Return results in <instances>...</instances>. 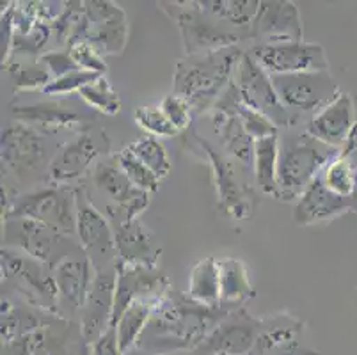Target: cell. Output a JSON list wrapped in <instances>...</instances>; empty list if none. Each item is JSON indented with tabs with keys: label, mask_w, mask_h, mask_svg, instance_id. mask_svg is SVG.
Returning a JSON list of instances; mask_svg holds the SVG:
<instances>
[{
	"label": "cell",
	"mask_w": 357,
	"mask_h": 355,
	"mask_svg": "<svg viewBox=\"0 0 357 355\" xmlns=\"http://www.w3.org/2000/svg\"><path fill=\"white\" fill-rule=\"evenodd\" d=\"M50 272L54 275L61 302L68 304L71 309L82 311L96 275L95 266L89 262L82 247L71 250L64 258H61L52 266Z\"/></svg>",
	"instance_id": "cell-20"
},
{
	"label": "cell",
	"mask_w": 357,
	"mask_h": 355,
	"mask_svg": "<svg viewBox=\"0 0 357 355\" xmlns=\"http://www.w3.org/2000/svg\"><path fill=\"white\" fill-rule=\"evenodd\" d=\"M40 63L47 68L52 80L64 77V75L71 73V71L80 70V68L77 66V63L73 61V57H71L70 50L47 52V54H43L40 57Z\"/></svg>",
	"instance_id": "cell-40"
},
{
	"label": "cell",
	"mask_w": 357,
	"mask_h": 355,
	"mask_svg": "<svg viewBox=\"0 0 357 355\" xmlns=\"http://www.w3.org/2000/svg\"><path fill=\"white\" fill-rule=\"evenodd\" d=\"M259 327L261 320L245 309H233L187 355H248L258 340Z\"/></svg>",
	"instance_id": "cell-13"
},
{
	"label": "cell",
	"mask_w": 357,
	"mask_h": 355,
	"mask_svg": "<svg viewBox=\"0 0 357 355\" xmlns=\"http://www.w3.org/2000/svg\"><path fill=\"white\" fill-rule=\"evenodd\" d=\"M187 297L201 308L222 309L220 308L219 259L208 256L194 263L189 272Z\"/></svg>",
	"instance_id": "cell-27"
},
{
	"label": "cell",
	"mask_w": 357,
	"mask_h": 355,
	"mask_svg": "<svg viewBox=\"0 0 357 355\" xmlns=\"http://www.w3.org/2000/svg\"><path fill=\"white\" fill-rule=\"evenodd\" d=\"M118 259L128 265L157 270L162 258V246L151 231L139 219L125 224H114Z\"/></svg>",
	"instance_id": "cell-23"
},
{
	"label": "cell",
	"mask_w": 357,
	"mask_h": 355,
	"mask_svg": "<svg viewBox=\"0 0 357 355\" xmlns=\"http://www.w3.org/2000/svg\"><path fill=\"white\" fill-rule=\"evenodd\" d=\"M47 133L24 123H9L2 130V172L25 178L34 174L48 156Z\"/></svg>",
	"instance_id": "cell-14"
},
{
	"label": "cell",
	"mask_w": 357,
	"mask_h": 355,
	"mask_svg": "<svg viewBox=\"0 0 357 355\" xmlns=\"http://www.w3.org/2000/svg\"><path fill=\"white\" fill-rule=\"evenodd\" d=\"M70 50L71 57L77 63V66L80 70L86 71H93V73L98 75H105L107 71V64L103 61L102 55L95 50V48L91 47L87 41H79V43H73L71 47H68Z\"/></svg>",
	"instance_id": "cell-39"
},
{
	"label": "cell",
	"mask_w": 357,
	"mask_h": 355,
	"mask_svg": "<svg viewBox=\"0 0 357 355\" xmlns=\"http://www.w3.org/2000/svg\"><path fill=\"white\" fill-rule=\"evenodd\" d=\"M242 52L238 47H229L208 54L185 55L174 68V94L185 98L196 114L210 112L231 84Z\"/></svg>",
	"instance_id": "cell-1"
},
{
	"label": "cell",
	"mask_w": 357,
	"mask_h": 355,
	"mask_svg": "<svg viewBox=\"0 0 357 355\" xmlns=\"http://www.w3.org/2000/svg\"><path fill=\"white\" fill-rule=\"evenodd\" d=\"M162 297H164V295H162ZM162 297L139 299V301L132 302L130 308L121 315V318L116 322L114 327L116 332H118L119 348H121L123 355H128L130 352L137 347L142 334H144L149 322H151L155 309L160 304Z\"/></svg>",
	"instance_id": "cell-28"
},
{
	"label": "cell",
	"mask_w": 357,
	"mask_h": 355,
	"mask_svg": "<svg viewBox=\"0 0 357 355\" xmlns=\"http://www.w3.org/2000/svg\"><path fill=\"white\" fill-rule=\"evenodd\" d=\"M342 155V149L317 141L306 132L281 141L278 162V183L274 197L283 203H297L327 164Z\"/></svg>",
	"instance_id": "cell-2"
},
{
	"label": "cell",
	"mask_w": 357,
	"mask_h": 355,
	"mask_svg": "<svg viewBox=\"0 0 357 355\" xmlns=\"http://www.w3.org/2000/svg\"><path fill=\"white\" fill-rule=\"evenodd\" d=\"M281 149V137L272 135L255 142V171L256 185L263 194L274 195L278 183V162Z\"/></svg>",
	"instance_id": "cell-29"
},
{
	"label": "cell",
	"mask_w": 357,
	"mask_h": 355,
	"mask_svg": "<svg viewBox=\"0 0 357 355\" xmlns=\"http://www.w3.org/2000/svg\"><path fill=\"white\" fill-rule=\"evenodd\" d=\"M158 8L173 20L181 32V43L187 55L208 54L222 48L236 47L243 39H251L249 32L238 31L210 15L197 2H162Z\"/></svg>",
	"instance_id": "cell-5"
},
{
	"label": "cell",
	"mask_w": 357,
	"mask_h": 355,
	"mask_svg": "<svg viewBox=\"0 0 357 355\" xmlns=\"http://www.w3.org/2000/svg\"><path fill=\"white\" fill-rule=\"evenodd\" d=\"M126 148L134 153L149 171H153L160 180L167 178L171 169H173L171 158H169L164 144L158 141L157 137L142 135L139 137L137 141H134L132 144L126 146Z\"/></svg>",
	"instance_id": "cell-33"
},
{
	"label": "cell",
	"mask_w": 357,
	"mask_h": 355,
	"mask_svg": "<svg viewBox=\"0 0 357 355\" xmlns=\"http://www.w3.org/2000/svg\"><path fill=\"white\" fill-rule=\"evenodd\" d=\"M112 156H114V160L118 162L119 167L123 169V172L128 176V180L135 187L144 192H149V194H153V192L158 190L162 181L160 178L153 171H149L128 148H123L121 151L112 153Z\"/></svg>",
	"instance_id": "cell-34"
},
{
	"label": "cell",
	"mask_w": 357,
	"mask_h": 355,
	"mask_svg": "<svg viewBox=\"0 0 357 355\" xmlns=\"http://www.w3.org/2000/svg\"><path fill=\"white\" fill-rule=\"evenodd\" d=\"M213 132L220 146L229 158L245 169H252L255 164V139L248 133L242 119L233 110L215 105L210 110Z\"/></svg>",
	"instance_id": "cell-24"
},
{
	"label": "cell",
	"mask_w": 357,
	"mask_h": 355,
	"mask_svg": "<svg viewBox=\"0 0 357 355\" xmlns=\"http://www.w3.org/2000/svg\"><path fill=\"white\" fill-rule=\"evenodd\" d=\"M233 86L238 96L251 109L267 116L278 128L294 125L295 119L279 100L271 73L256 63L249 52H242L233 71Z\"/></svg>",
	"instance_id": "cell-7"
},
{
	"label": "cell",
	"mask_w": 357,
	"mask_h": 355,
	"mask_svg": "<svg viewBox=\"0 0 357 355\" xmlns=\"http://www.w3.org/2000/svg\"><path fill=\"white\" fill-rule=\"evenodd\" d=\"M248 52L271 75L329 71L331 66L322 45L306 43V41L255 43Z\"/></svg>",
	"instance_id": "cell-10"
},
{
	"label": "cell",
	"mask_w": 357,
	"mask_h": 355,
	"mask_svg": "<svg viewBox=\"0 0 357 355\" xmlns=\"http://www.w3.org/2000/svg\"><path fill=\"white\" fill-rule=\"evenodd\" d=\"M79 96L82 98L87 107L98 110L105 116H116V114L121 112V98L105 75H100L93 82L82 87Z\"/></svg>",
	"instance_id": "cell-32"
},
{
	"label": "cell",
	"mask_w": 357,
	"mask_h": 355,
	"mask_svg": "<svg viewBox=\"0 0 357 355\" xmlns=\"http://www.w3.org/2000/svg\"><path fill=\"white\" fill-rule=\"evenodd\" d=\"M185 139H187V148L196 151L201 158L204 156V160L208 162L210 169H212L219 210L238 222L251 219L256 204H258V194L245 180V174H243L245 167L236 164L226 153L217 151L208 141L201 139L192 128H190V137L185 135Z\"/></svg>",
	"instance_id": "cell-3"
},
{
	"label": "cell",
	"mask_w": 357,
	"mask_h": 355,
	"mask_svg": "<svg viewBox=\"0 0 357 355\" xmlns=\"http://www.w3.org/2000/svg\"><path fill=\"white\" fill-rule=\"evenodd\" d=\"M306 324L290 312L261 318L258 340L248 355H320L301 341Z\"/></svg>",
	"instance_id": "cell-18"
},
{
	"label": "cell",
	"mask_w": 357,
	"mask_h": 355,
	"mask_svg": "<svg viewBox=\"0 0 357 355\" xmlns=\"http://www.w3.org/2000/svg\"><path fill=\"white\" fill-rule=\"evenodd\" d=\"M2 233H4L2 234V247L20 250L36 262L48 263V270L66 256V254L59 252V249L61 246H64V242L71 239V236L52 229L38 220L25 219V217L6 219Z\"/></svg>",
	"instance_id": "cell-12"
},
{
	"label": "cell",
	"mask_w": 357,
	"mask_h": 355,
	"mask_svg": "<svg viewBox=\"0 0 357 355\" xmlns=\"http://www.w3.org/2000/svg\"><path fill=\"white\" fill-rule=\"evenodd\" d=\"M303 16L291 0H261L251 25V39L256 43L304 41Z\"/></svg>",
	"instance_id": "cell-17"
},
{
	"label": "cell",
	"mask_w": 357,
	"mask_h": 355,
	"mask_svg": "<svg viewBox=\"0 0 357 355\" xmlns=\"http://www.w3.org/2000/svg\"><path fill=\"white\" fill-rule=\"evenodd\" d=\"M109 149L110 141L103 130H82L52 156L48 176L54 185H68L82 178L93 165L102 160L103 155H109Z\"/></svg>",
	"instance_id": "cell-11"
},
{
	"label": "cell",
	"mask_w": 357,
	"mask_h": 355,
	"mask_svg": "<svg viewBox=\"0 0 357 355\" xmlns=\"http://www.w3.org/2000/svg\"><path fill=\"white\" fill-rule=\"evenodd\" d=\"M98 73H93V71H86V70H77L71 71V73L64 75L61 78H55L48 84L47 87L43 89V93L47 96H66V94L71 93H80L82 87H86L87 84H91L95 78H98Z\"/></svg>",
	"instance_id": "cell-38"
},
{
	"label": "cell",
	"mask_w": 357,
	"mask_h": 355,
	"mask_svg": "<svg viewBox=\"0 0 357 355\" xmlns=\"http://www.w3.org/2000/svg\"><path fill=\"white\" fill-rule=\"evenodd\" d=\"M116 281H118L116 265L96 272L86 305L82 308V322H80V336L86 345L96 343L112 327Z\"/></svg>",
	"instance_id": "cell-16"
},
{
	"label": "cell",
	"mask_w": 357,
	"mask_h": 355,
	"mask_svg": "<svg viewBox=\"0 0 357 355\" xmlns=\"http://www.w3.org/2000/svg\"><path fill=\"white\" fill-rule=\"evenodd\" d=\"M271 77L279 100L294 116V119H297L298 114L314 116L342 94L331 71L271 75Z\"/></svg>",
	"instance_id": "cell-6"
},
{
	"label": "cell",
	"mask_w": 357,
	"mask_h": 355,
	"mask_svg": "<svg viewBox=\"0 0 357 355\" xmlns=\"http://www.w3.org/2000/svg\"><path fill=\"white\" fill-rule=\"evenodd\" d=\"M38 220L66 236L77 234V190L70 185L32 190L11 197V192L2 185V219Z\"/></svg>",
	"instance_id": "cell-4"
},
{
	"label": "cell",
	"mask_w": 357,
	"mask_h": 355,
	"mask_svg": "<svg viewBox=\"0 0 357 355\" xmlns=\"http://www.w3.org/2000/svg\"><path fill=\"white\" fill-rule=\"evenodd\" d=\"M2 70L11 73L16 91H43L52 82L50 73L40 61H38V64H32V66L15 64V66H2Z\"/></svg>",
	"instance_id": "cell-35"
},
{
	"label": "cell",
	"mask_w": 357,
	"mask_h": 355,
	"mask_svg": "<svg viewBox=\"0 0 357 355\" xmlns=\"http://www.w3.org/2000/svg\"><path fill=\"white\" fill-rule=\"evenodd\" d=\"M15 121L34 126L40 132H57L61 128H82L84 117L77 110L59 102H38L32 105H16L11 109Z\"/></svg>",
	"instance_id": "cell-25"
},
{
	"label": "cell",
	"mask_w": 357,
	"mask_h": 355,
	"mask_svg": "<svg viewBox=\"0 0 357 355\" xmlns=\"http://www.w3.org/2000/svg\"><path fill=\"white\" fill-rule=\"evenodd\" d=\"M210 15L219 18L224 24L231 25L238 31L249 32L259 11V0H199Z\"/></svg>",
	"instance_id": "cell-30"
},
{
	"label": "cell",
	"mask_w": 357,
	"mask_h": 355,
	"mask_svg": "<svg viewBox=\"0 0 357 355\" xmlns=\"http://www.w3.org/2000/svg\"><path fill=\"white\" fill-rule=\"evenodd\" d=\"M220 308L226 311L242 308L256 297V292L249 279L248 265L238 258H220Z\"/></svg>",
	"instance_id": "cell-26"
},
{
	"label": "cell",
	"mask_w": 357,
	"mask_h": 355,
	"mask_svg": "<svg viewBox=\"0 0 357 355\" xmlns=\"http://www.w3.org/2000/svg\"><path fill=\"white\" fill-rule=\"evenodd\" d=\"M357 110L354 96L342 93L331 105L311 116L306 133L317 141L333 148L343 149L356 126Z\"/></svg>",
	"instance_id": "cell-21"
},
{
	"label": "cell",
	"mask_w": 357,
	"mask_h": 355,
	"mask_svg": "<svg viewBox=\"0 0 357 355\" xmlns=\"http://www.w3.org/2000/svg\"><path fill=\"white\" fill-rule=\"evenodd\" d=\"M77 190V239L96 272L118 263L114 227L93 204L82 185Z\"/></svg>",
	"instance_id": "cell-9"
},
{
	"label": "cell",
	"mask_w": 357,
	"mask_h": 355,
	"mask_svg": "<svg viewBox=\"0 0 357 355\" xmlns=\"http://www.w3.org/2000/svg\"><path fill=\"white\" fill-rule=\"evenodd\" d=\"M162 112L165 114L171 125L178 130L180 133H185L192 126V107L185 98L178 96V94H167L160 103Z\"/></svg>",
	"instance_id": "cell-37"
},
{
	"label": "cell",
	"mask_w": 357,
	"mask_h": 355,
	"mask_svg": "<svg viewBox=\"0 0 357 355\" xmlns=\"http://www.w3.org/2000/svg\"><path fill=\"white\" fill-rule=\"evenodd\" d=\"M118 281H116V302L112 325L121 318L123 312L130 308V304L139 299L162 297L169 292V281L164 273L146 266L128 265V263H116Z\"/></svg>",
	"instance_id": "cell-19"
},
{
	"label": "cell",
	"mask_w": 357,
	"mask_h": 355,
	"mask_svg": "<svg viewBox=\"0 0 357 355\" xmlns=\"http://www.w3.org/2000/svg\"><path fill=\"white\" fill-rule=\"evenodd\" d=\"M82 355H91V354H87V352H84V354Z\"/></svg>",
	"instance_id": "cell-42"
},
{
	"label": "cell",
	"mask_w": 357,
	"mask_h": 355,
	"mask_svg": "<svg viewBox=\"0 0 357 355\" xmlns=\"http://www.w3.org/2000/svg\"><path fill=\"white\" fill-rule=\"evenodd\" d=\"M84 41H87L102 57L123 54L128 41V24L125 11L118 4L109 0L84 2Z\"/></svg>",
	"instance_id": "cell-15"
},
{
	"label": "cell",
	"mask_w": 357,
	"mask_h": 355,
	"mask_svg": "<svg viewBox=\"0 0 357 355\" xmlns=\"http://www.w3.org/2000/svg\"><path fill=\"white\" fill-rule=\"evenodd\" d=\"M134 119L148 135L153 137H174L180 135L176 128L171 125L165 114L162 112L160 105H148V107H139L134 112Z\"/></svg>",
	"instance_id": "cell-36"
},
{
	"label": "cell",
	"mask_w": 357,
	"mask_h": 355,
	"mask_svg": "<svg viewBox=\"0 0 357 355\" xmlns=\"http://www.w3.org/2000/svg\"><path fill=\"white\" fill-rule=\"evenodd\" d=\"M91 355H123L114 325L96 343L91 345Z\"/></svg>",
	"instance_id": "cell-41"
},
{
	"label": "cell",
	"mask_w": 357,
	"mask_h": 355,
	"mask_svg": "<svg viewBox=\"0 0 357 355\" xmlns=\"http://www.w3.org/2000/svg\"><path fill=\"white\" fill-rule=\"evenodd\" d=\"M354 208H357L356 197H343V195L334 194L322 183L318 176L295 203L294 220L297 226H313V224L337 219Z\"/></svg>",
	"instance_id": "cell-22"
},
{
	"label": "cell",
	"mask_w": 357,
	"mask_h": 355,
	"mask_svg": "<svg viewBox=\"0 0 357 355\" xmlns=\"http://www.w3.org/2000/svg\"><path fill=\"white\" fill-rule=\"evenodd\" d=\"M93 181H95L96 188L110 199V203L107 204V213H109L112 226L132 222L142 211L148 210L149 192L135 187L112 155L105 160L102 158L95 165Z\"/></svg>",
	"instance_id": "cell-8"
},
{
	"label": "cell",
	"mask_w": 357,
	"mask_h": 355,
	"mask_svg": "<svg viewBox=\"0 0 357 355\" xmlns=\"http://www.w3.org/2000/svg\"><path fill=\"white\" fill-rule=\"evenodd\" d=\"M320 180L334 194L343 195V197H356L357 195V169L350 156H336L320 172Z\"/></svg>",
	"instance_id": "cell-31"
}]
</instances>
